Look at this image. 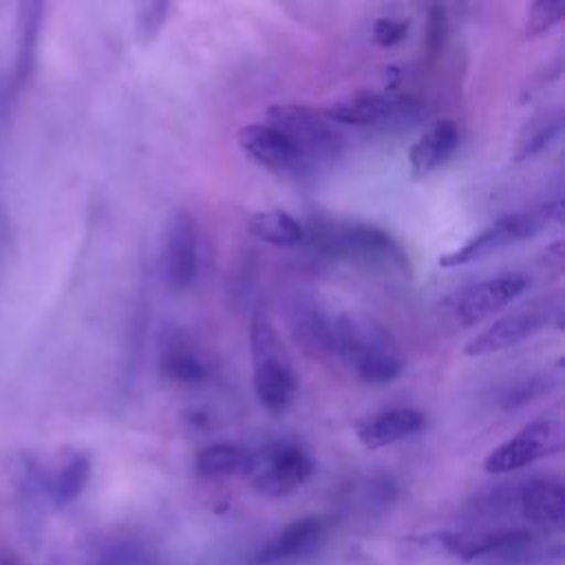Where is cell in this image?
<instances>
[{
	"label": "cell",
	"mask_w": 565,
	"mask_h": 565,
	"mask_svg": "<svg viewBox=\"0 0 565 565\" xmlns=\"http://www.w3.org/2000/svg\"><path fill=\"white\" fill-rule=\"evenodd\" d=\"M157 344V364L166 380L188 386H199L210 380V366L188 331L170 324L159 333Z\"/></svg>",
	"instance_id": "cell-12"
},
{
	"label": "cell",
	"mask_w": 565,
	"mask_h": 565,
	"mask_svg": "<svg viewBox=\"0 0 565 565\" xmlns=\"http://www.w3.org/2000/svg\"><path fill=\"white\" fill-rule=\"evenodd\" d=\"M563 130V119L556 115V117H547L545 121H541L519 146V152H516V159H527V157H534L539 152H543Z\"/></svg>",
	"instance_id": "cell-24"
},
{
	"label": "cell",
	"mask_w": 565,
	"mask_h": 565,
	"mask_svg": "<svg viewBox=\"0 0 565 565\" xmlns=\"http://www.w3.org/2000/svg\"><path fill=\"white\" fill-rule=\"evenodd\" d=\"M446 26H448L446 9L439 7V4L430 7V13H428V38H426V46H428L430 55L439 53V49L444 44V38H446Z\"/></svg>",
	"instance_id": "cell-26"
},
{
	"label": "cell",
	"mask_w": 565,
	"mask_h": 565,
	"mask_svg": "<svg viewBox=\"0 0 565 565\" xmlns=\"http://www.w3.org/2000/svg\"><path fill=\"white\" fill-rule=\"evenodd\" d=\"M519 503L523 516L532 523L552 525L558 523L565 514V492L556 479H532L519 492Z\"/></svg>",
	"instance_id": "cell-18"
},
{
	"label": "cell",
	"mask_w": 565,
	"mask_h": 565,
	"mask_svg": "<svg viewBox=\"0 0 565 565\" xmlns=\"http://www.w3.org/2000/svg\"><path fill=\"white\" fill-rule=\"evenodd\" d=\"M426 426V417L422 411L411 406L380 411L364 422L358 424L355 435L364 448H384L417 435Z\"/></svg>",
	"instance_id": "cell-14"
},
{
	"label": "cell",
	"mask_w": 565,
	"mask_h": 565,
	"mask_svg": "<svg viewBox=\"0 0 565 565\" xmlns=\"http://www.w3.org/2000/svg\"><path fill=\"white\" fill-rule=\"evenodd\" d=\"M291 333L302 351L318 360L335 358L333 316H327L313 305H298L291 311Z\"/></svg>",
	"instance_id": "cell-17"
},
{
	"label": "cell",
	"mask_w": 565,
	"mask_h": 565,
	"mask_svg": "<svg viewBox=\"0 0 565 565\" xmlns=\"http://www.w3.org/2000/svg\"><path fill=\"white\" fill-rule=\"evenodd\" d=\"M249 351L252 386L258 404L271 415H282L296 397L298 380L280 333L263 309L252 313Z\"/></svg>",
	"instance_id": "cell-3"
},
{
	"label": "cell",
	"mask_w": 565,
	"mask_h": 565,
	"mask_svg": "<svg viewBox=\"0 0 565 565\" xmlns=\"http://www.w3.org/2000/svg\"><path fill=\"white\" fill-rule=\"evenodd\" d=\"M552 386V377L545 375H534V377H525L519 380L514 384H510L501 397V406L503 408H521L523 404L541 397L545 391H550Z\"/></svg>",
	"instance_id": "cell-23"
},
{
	"label": "cell",
	"mask_w": 565,
	"mask_h": 565,
	"mask_svg": "<svg viewBox=\"0 0 565 565\" xmlns=\"http://www.w3.org/2000/svg\"><path fill=\"white\" fill-rule=\"evenodd\" d=\"M254 488L269 497H285L300 488L313 472L309 452L289 439L271 441L260 455H254Z\"/></svg>",
	"instance_id": "cell-8"
},
{
	"label": "cell",
	"mask_w": 565,
	"mask_h": 565,
	"mask_svg": "<svg viewBox=\"0 0 565 565\" xmlns=\"http://www.w3.org/2000/svg\"><path fill=\"white\" fill-rule=\"evenodd\" d=\"M194 466L205 477L245 475L254 466V452L238 444H210L196 452Z\"/></svg>",
	"instance_id": "cell-20"
},
{
	"label": "cell",
	"mask_w": 565,
	"mask_h": 565,
	"mask_svg": "<svg viewBox=\"0 0 565 565\" xmlns=\"http://www.w3.org/2000/svg\"><path fill=\"white\" fill-rule=\"evenodd\" d=\"M236 141L241 150L260 168L269 172H300V159L289 139L274 124H247L238 130Z\"/></svg>",
	"instance_id": "cell-13"
},
{
	"label": "cell",
	"mask_w": 565,
	"mask_h": 565,
	"mask_svg": "<svg viewBox=\"0 0 565 565\" xmlns=\"http://www.w3.org/2000/svg\"><path fill=\"white\" fill-rule=\"evenodd\" d=\"M563 18H565V2H558V0L532 2L523 22V38L525 40L541 38L543 33L552 31L558 22H563Z\"/></svg>",
	"instance_id": "cell-21"
},
{
	"label": "cell",
	"mask_w": 565,
	"mask_h": 565,
	"mask_svg": "<svg viewBox=\"0 0 565 565\" xmlns=\"http://www.w3.org/2000/svg\"><path fill=\"white\" fill-rule=\"evenodd\" d=\"M309 232L313 247L329 258L393 269L399 274H408L411 269V260L402 243L377 225L358 221L313 218Z\"/></svg>",
	"instance_id": "cell-2"
},
{
	"label": "cell",
	"mask_w": 565,
	"mask_h": 565,
	"mask_svg": "<svg viewBox=\"0 0 565 565\" xmlns=\"http://www.w3.org/2000/svg\"><path fill=\"white\" fill-rule=\"evenodd\" d=\"M422 104L413 95L395 93H358L353 97L340 99L327 108V117L333 124L349 126H404L419 117Z\"/></svg>",
	"instance_id": "cell-9"
},
{
	"label": "cell",
	"mask_w": 565,
	"mask_h": 565,
	"mask_svg": "<svg viewBox=\"0 0 565 565\" xmlns=\"http://www.w3.org/2000/svg\"><path fill=\"white\" fill-rule=\"evenodd\" d=\"M530 287V278L521 274H501L494 278H486L459 291L455 300V316L461 324L472 327L503 307L512 305L525 289Z\"/></svg>",
	"instance_id": "cell-11"
},
{
	"label": "cell",
	"mask_w": 565,
	"mask_h": 565,
	"mask_svg": "<svg viewBox=\"0 0 565 565\" xmlns=\"http://www.w3.org/2000/svg\"><path fill=\"white\" fill-rule=\"evenodd\" d=\"M247 234L267 245L291 247L305 238V227L285 210H265L247 218Z\"/></svg>",
	"instance_id": "cell-19"
},
{
	"label": "cell",
	"mask_w": 565,
	"mask_h": 565,
	"mask_svg": "<svg viewBox=\"0 0 565 565\" xmlns=\"http://www.w3.org/2000/svg\"><path fill=\"white\" fill-rule=\"evenodd\" d=\"M168 11L170 4L163 0H150V2H141L137 4V13H135V22H137V35L141 42H154L168 20Z\"/></svg>",
	"instance_id": "cell-22"
},
{
	"label": "cell",
	"mask_w": 565,
	"mask_h": 565,
	"mask_svg": "<svg viewBox=\"0 0 565 565\" xmlns=\"http://www.w3.org/2000/svg\"><path fill=\"white\" fill-rule=\"evenodd\" d=\"M327 521L322 516H305L289 523L263 552H258V565H271L298 558L311 552L324 536Z\"/></svg>",
	"instance_id": "cell-16"
},
{
	"label": "cell",
	"mask_w": 565,
	"mask_h": 565,
	"mask_svg": "<svg viewBox=\"0 0 565 565\" xmlns=\"http://www.w3.org/2000/svg\"><path fill=\"white\" fill-rule=\"evenodd\" d=\"M561 216H563V201L561 199L541 203V205L523 210V212L501 216L494 223H490L488 227H483L481 232H477L472 238H468L457 249L444 254L439 258V265L441 267L470 265L475 260H481V258L494 254L497 249H501L510 243L527 241V238L541 234L552 223H561Z\"/></svg>",
	"instance_id": "cell-5"
},
{
	"label": "cell",
	"mask_w": 565,
	"mask_h": 565,
	"mask_svg": "<svg viewBox=\"0 0 565 565\" xmlns=\"http://www.w3.org/2000/svg\"><path fill=\"white\" fill-rule=\"evenodd\" d=\"M269 119L294 146L302 174L320 170L342 154V132L324 113L311 106L278 102L269 106Z\"/></svg>",
	"instance_id": "cell-4"
},
{
	"label": "cell",
	"mask_w": 565,
	"mask_h": 565,
	"mask_svg": "<svg viewBox=\"0 0 565 565\" xmlns=\"http://www.w3.org/2000/svg\"><path fill=\"white\" fill-rule=\"evenodd\" d=\"M554 313L556 309L550 300L547 302L543 298L534 300L532 305L514 309L512 313L488 324L479 335H475L463 347V353L468 358H479V355H490V353H499L503 349L516 347L530 340L534 333H539L545 324H550Z\"/></svg>",
	"instance_id": "cell-10"
},
{
	"label": "cell",
	"mask_w": 565,
	"mask_h": 565,
	"mask_svg": "<svg viewBox=\"0 0 565 565\" xmlns=\"http://www.w3.org/2000/svg\"><path fill=\"white\" fill-rule=\"evenodd\" d=\"M459 146V126L455 119H439L411 146L408 168L413 179H424L448 161Z\"/></svg>",
	"instance_id": "cell-15"
},
{
	"label": "cell",
	"mask_w": 565,
	"mask_h": 565,
	"mask_svg": "<svg viewBox=\"0 0 565 565\" xmlns=\"http://www.w3.org/2000/svg\"><path fill=\"white\" fill-rule=\"evenodd\" d=\"M408 35V20L402 18H377L373 22V40L382 49H393Z\"/></svg>",
	"instance_id": "cell-25"
},
{
	"label": "cell",
	"mask_w": 565,
	"mask_h": 565,
	"mask_svg": "<svg viewBox=\"0 0 565 565\" xmlns=\"http://www.w3.org/2000/svg\"><path fill=\"white\" fill-rule=\"evenodd\" d=\"M563 446V422L558 415L547 413L530 424H525L519 433L508 437L483 459V470L490 475H505L519 468L530 466L532 461L556 452Z\"/></svg>",
	"instance_id": "cell-6"
},
{
	"label": "cell",
	"mask_w": 565,
	"mask_h": 565,
	"mask_svg": "<svg viewBox=\"0 0 565 565\" xmlns=\"http://www.w3.org/2000/svg\"><path fill=\"white\" fill-rule=\"evenodd\" d=\"M161 271L166 287L174 294L190 289L199 276V230L183 207H174L163 223Z\"/></svg>",
	"instance_id": "cell-7"
},
{
	"label": "cell",
	"mask_w": 565,
	"mask_h": 565,
	"mask_svg": "<svg viewBox=\"0 0 565 565\" xmlns=\"http://www.w3.org/2000/svg\"><path fill=\"white\" fill-rule=\"evenodd\" d=\"M335 360L344 362L362 382L391 384L404 369V355L393 333L364 313L333 316Z\"/></svg>",
	"instance_id": "cell-1"
},
{
	"label": "cell",
	"mask_w": 565,
	"mask_h": 565,
	"mask_svg": "<svg viewBox=\"0 0 565 565\" xmlns=\"http://www.w3.org/2000/svg\"><path fill=\"white\" fill-rule=\"evenodd\" d=\"M86 477H88V463H86L84 459L73 461V463L64 470V475H62V486H60V490H62L64 499H73V497L82 490Z\"/></svg>",
	"instance_id": "cell-27"
}]
</instances>
